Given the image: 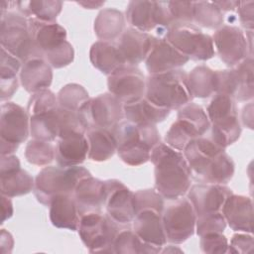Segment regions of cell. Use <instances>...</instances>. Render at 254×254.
<instances>
[{
    "label": "cell",
    "instance_id": "4fadbf2b",
    "mask_svg": "<svg viewBox=\"0 0 254 254\" xmlns=\"http://www.w3.org/2000/svg\"><path fill=\"white\" fill-rule=\"evenodd\" d=\"M126 19L132 28L144 33L156 28L166 30L172 25L167 1H130Z\"/></svg>",
    "mask_w": 254,
    "mask_h": 254
},
{
    "label": "cell",
    "instance_id": "ee69618b",
    "mask_svg": "<svg viewBox=\"0 0 254 254\" xmlns=\"http://www.w3.org/2000/svg\"><path fill=\"white\" fill-rule=\"evenodd\" d=\"M58 107L59 104L56 94L50 89H44L31 95L27 105V112L31 117L36 114L54 110Z\"/></svg>",
    "mask_w": 254,
    "mask_h": 254
},
{
    "label": "cell",
    "instance_id": "d6a6232c",
    "mask_svg": "<svg viewBox=\"0 0 254 254\" xmlns=\"http://www.w3.org/2000/svg\"><path fill=\"white\" fill-rule=\"evenodd\" d=\"M216 83V70L206 65H197L188 73V87L192 98H207L215 94Z\"/></svg>",
    "mask_w": 254,
    "mask_h": 254
},
{
    "label": "cell",
    "instance_id": "816d5d0a",
    "mask_svg": "<svg viewBox=\"0 0 254 254\" xmlns=\"http://www.w3.org/2000/svg\"><path fill=\"white\" fill-rule=\"evenodd\" d=\"M2 198V219H1V223H3L5 220H7L8 218H10L13 214V204L11 201V197H8L6 195L1 196Z\"/></svg>",
    "mask_w": 254,
    "mask_h": 254
},
{
    "label": "cell",
    "instance_id": "3957f363",
    "mask_svg": "<svg viewBox=\"0 0 254 254\" xmlns=\"http://www.w3.org/2000/svg\"><path fill=\"white\" fill-rule=\"evenodd\" d=\"M145 98L153 104L168 110H179L191 101L188 87V73L178 68L175 70L149 74L146 78Z\"/></svg>",
    "mask_w": 254,
    "mask_h": 254
},
{
    "label": "cell",
    "instance_id": "7402d4cb",
    "mask_svg": "<svg viewBox=\"0 0 254 254\" xmlns=\"http://www.w3.org/2000/svg\"><path fill=\"white\" fill-rule=\"evenodd\" d=\"M87 155L88 142L85 133L72 132L58 138L55 146V159L59 166H80Z\"/></svg>",
    "mask_w": 254,
    "mask_h": 254
},
{
    "label": "cell",
    "instance_id": "83f0119b",
    "mask_svg": "<svg viewBox=\"0 0 254 254\" xmlns=\"http://www.w3.org/2000/svg\"><path fill=\"white\" fill-rule=\"evenodd\" d=\"M89 60L95 68L106 75L127 65L114 42H95L90 48Z\"/></svg>",
    "mask_w": 254,
    "mask_h": 254
},
{
    "label": "cell",
    "instance_id": "2e32d148",
    "mask_svg": "<svg viewBox=\"0 0 254 254\" xmlns=\"http://www.w3.org/2000/svg\"><path fill=\"white\" fill-rule=\"evenodd\" d=\"M1 194L15 197L29 193L34 189L35 180L21 168L19 159L12 155L1 156Z\"/></svg>",
    "mask_w": 254,
    "mask_h": 254
},
{
    "label": "cell",
    "instance_id": "e0dca14e",
    "mask_svg": "<svg viewBox=\"0 0 254 254\" xmlns=\"http://www.w3.org/2000/svg\"><path fill=\"white\" fill-rule=\"evenodd\" d=\"M233 193L225 185L199 183L190 186L187 197L191 202L196 216L221 211L226 198Z\"/></svg>",
    "mask_w": 254,
    "mask_h": 254
},
{
    "label": "cell",
    "instance_id": "b9f144b4",
    "mask_svg": "<svg viewBox=\"0 0 254 254\" xmlns=\"http://www.w3.org/2000/svg\"><path fill=\"white\" fill-rule=\"evenodd\" d=\"M26 160L35 166H48L55 159V146L48 141L32 139L25 148Z\"/></svg>",
    "mask_w": 254,
    "mask_h": 254
},
{
    "label": "cell",
    "instance_id": "ab89813d",
    "mask_svg": "<svg viewBox=\"0 0 254 254\" xmlns=\"http://www.w3.org/2000/svg\"><path fill=\"white\" fill-rule=\"evenodd\" d=\"M223 12L213 2H193L192 23L203 28L218 29L223 25Z\"/></svg>",
    "mask_w": 254,
    "mask_h": 254
},
{
    "label": "cell",
    "instance_id": "e575fe53",
    "mask_svg": "<svg viewBox=\"0 0 254 254\" xmlns=\"http://www.w3.org/2000/svg\"><path fill=\"white\" fill-rule=\"evenodd\" d=\"M205 133L194 123L184 117H178L166 133V144L178 151H184L186 146L193 139Z\"/></svg>",
    "mask_w": 254,
    "mask_h": 254
},
{
    "label": "cell",
    "instance_id": "4dcf8cb0",
    "mask_svg": "<svg viewBox=\"0 0 254 254\" xmlns=\"http://www.w3.org/2000/svg\"><path fill=\"white\" fill-rule=\"evenodd\" d=\"M85 136L88 142L87 158L91 161H107L117 150L116 140L110 129H89L86 131Z\"/></svg>",
    "mask_w": 254,
    "mask_h": 254
},
{
    "label": "cell",
    "instance_id": "9a60e30c",
    "mask_svg": "<svg viewBox=\"0 0 254 254\" xmlns=\"http://www.w3.org/2000/svg\"><path fill=\"white\" fill-rule=\"evenodd\" d=\"M104 207L107 215L120 225H128L136 216L134 192L119 180H107Z\"/></svg>",
    "mask_w": 254,
    "mask_h": 254
},
{
    "label": "cell",
    "instance_id": "d590c367",
    "mask_svg": "<svg viewBox=\"0 0 254 254\" xmlns=\"http://www.w3.org/2000/svg\"><path fill=\"white\" fill-rule=\"evenodd\" d=\"M14 7L26 18H36L45 22H56L62 12L63 2L57 0L14 1Z\"/></svg>",
    "mask_w": 254,
    "mask_h": 254
},
{
    "label": "cell",
    "instance_id": "484cf974",
    "mask_svg": "<svg viewBox=\"0 0 254 254\" xmlns=\"http://www.w3.org/2000/svg\"><path fill=\"white\" fill-rule=\"evenodd\" d=\"M132 222L134 232L144 243L156 247H164L167 243L161 213L151 209L142 210Z\"/></svg>",
    "mask_w": 254,
    "mask_h": 254
},
{
    "label": "cell",
    "instance_id": "60d3db41",
    "mask_svg": "<svg viewBox=\"0 0 254 254\" xmlns=\"http://www.w3.org/2000/svg\"><path fill=\"white\" fill-rule=\"evenodd\" d=\"M59 107L78 112L80 107L89 99L85 88L77 83H68L63 86L57 94Z\"/></svg>",
    "mask_w": 254,
    "mask_h": 254
},
{
    "label": "cell",
    "instance_id": "f35d334b",
    "mask_svg": "<svg viewBox=\"0 0 254 254\" xmlns=\"http://www.w3.org/2000/svg\"><path fill=\"white\" fill-rule=\"evenodd\" d=\"M237 79V92L234 100L248 101L254 95L253 83V57L249 56L232 67Z\"/></svg>",
    "mask_w": 254,
    "mask_h": 254
},
{
    "label": "cell",
    "instance_id": "7a4b0ae2",
    "mask_svg": "<svg viewBox=\"0 0 254 254\" xmlns=\"http://www.w3.org/2000/svg\"><path fill=\"white\" fill-rule=\"evenodd\" d=\"M110 130L116 140L119 158L134 167L147 163L153 148L161 140L156 125H138L122 120Z\"/></svg>",
    "mask_w": 254,
    "mask_h": 254
},
{
    "label": "cell",
    "instance_id": "6da1fadb",
    "mask_svg": "<svg viewBox=\"0 0 254 254\" xmlns=\"http://www.w3.org/2000/svg\"><path fill=\"white\" fill-rule=\"evenodd\" d=\"M150 160L155 167V190L169 200L185 196L192 175L184 154L160 142L153 148Z\"/></svg>",
    "mask_w": 254,
    "mask_h": 254
},
{
    "label": "cell",
    "instance_id": "9c48e42d",
    "mask_svg": "<svg viewBox=\"0 0 254 254\" xmlns=\"http://www.w3.org/2000/svg\"><path fill=\"white\" fill-rule=\"evenodd\" d=\"M123 103L110 92L89 98L78 110L80 120L87 130L111 129L124 118Z\"/></svg>",
    "mask_w": 254,
    "mask_h": 254
},
{
    "label": "cell",
    "instance_id": "ffe728a7",
    "mask_svg": "<svg viewBox=\"0 0 254 254\" xmlns=\"http://www.w3.org/2000/svg\"><path fill=\"white\" fill-rule=\"evenodd\" d=\"M154 36L129 27L124 30L121 36L114 42L127 65L136 66L145 62L152 44Z\"/></svg>",
    "mask_w": 254,
    "mask_h": 254
},
{
    "label": "cell",
    "instance_id": "ac0fdd59",
    "mask_svg": "<svg viewBox=\"0 0 254 254\" xmlns=\"http://www.w3.org/2000/svg\"><path fill=\"white\" fill-rule=\"evenodd\" d=\"M189 61L188 57L179 52L165 38L154 37L145 65L149 74H157L181 68Z\"/></svg>",
    "mask_w": 254,
    "mask_h": 254
},
{
    "label": "cell",
    "instance_id": "d4e9b609",
    "mask_svg": "<svg viewBox=\"0 0 254 254\" xmlns=\"http://www.w3.org/2000/svg\"><path fill=\"white\" fill-rule=\"evenodd\" d=\"M53 80L52 66L43 58H32L24 63L20 69V82L29 93L48 89Z\"/></svg>",
    "mask_w": 254,
    "mask_h": 254
},
{
    "label": "cell",
    "instance_id": "ba28073f",
    "mask_svg": "<svg viewBox=\"0 0 254 254\" xmlns=\"http://www.w3.org/2000/svg\"><path fill=\"white\" fill-rule=\"evenodd\" d=\"M123 226L112 220L107 213L98 211L81 215L77 231L89 252L113 253L115 237Z\"/></svg>",
    "mask_w": 254,
    "mask_h": 254
},
{
    "label": "cell",
    "instance_id": "f546056e",
    "mask_svg": "<svg viewBox=\"0 0 254 254\" xmlns=\"http://www.w3.org/2000/svg\"><path fill=\"white\" fill-rule=\"evenodd\" d=\"M93 28L99 41H116L125 30V17L117 9H102L94 20Z\"/></svg>",
    "mask_w": 254,
    "mask_h": 254
},
{
    "label": "cell",
    "instance_id": "4316f807",
    "mask_svg": "<svg viewBox=\"0 0 254 254\" xmlns=\"http://www.w3.org/2000/svg\"><path fill=\"white\" fill-rule=\"evenodd\" d=\"M50 206V220L58 228L77 230L80 214L73 195L61 194L52 199Z\"/></svg>",
    "mask_w": 254,
    "mask_h": 254
},
{
    "label": "cell",
    "instance_id": "44dd1931",
    "mask_svg": "<svg viewBox=\"0 0 254 254\" xmlns=\"http://www.w3.org/2000/svg\"><path fill=\"white\" fill-rule=\"evenodd\" d=\"M221 212L232 230L252 233L253 202L250 197L231 193L224 201Z\"/></svg>",
    "mask_w": 254,
    "mask_h": 254
},
{
    "label": "cell",
    "instance_id": "277c9868",
    "mask_svg": "<svg viewBox=\"0 0 254 254\" xmlns=\"http://www.w3.org/2000/svg\"><path fill=\"white\" fill-rule=\"evenodd\" d=\"M8 7L7 1L1 3V48L22 63L32 58H43L31 39L28 18L14 7V1Z\"/></svg>",
    "mask_w": 254,
    "mask_h": 254
},
{
    "label": "cell",
    "instance_id": "5bb4252c",
    "mask_svg": "<svg viewBox=\"0 0 254 254\" xmlns=\"http://www.w3.org/2000/svg\"><path fill=\"white\" fill-rule=\"evenodd\" d=\"M107 86L123 104H130L145 96L146 77L137 66L124 65L108 75Z\"/></svg>",
    "mask_w": 254,
    "mask_h": 254
},
{
    "label": "cell",
    "instance_id": "7bdbcfd3",
    "mask_svg": "<svg viewBox=\"0 0 254 254\" xmlns=\"http://www.w3.org/2000/svg\"><path fill=\"white\" fill-rule=\"evenodd\" d=\"M134 205L136 214L146 209L155 210L162 214L165 207L164 197L154 189L139 190L134 192Z\"/></svg>",
    "mask_w": 254,
    "mask_h": 254
},
{
    "label": "cell",
    "instance_id": "8fae6325",
    "mask_svg": "<svg viewBox=\"0 0 254 254\" xmlns=\"http://www.w3.org/2000/svg\"><path fill=\"white\" fill-rule=\"evenodd\" d=\"M1 156L12 155L30 135V116L27 109L14 102L1 105Z\"/></svg>",
    "mask_w": 254,
    "mask_h": 254
},
{
    "label": "cell",
    "instance_id": "8d00e7d4",
    "mask_svg": "<svg viewBox=\"0 0 254 254\" xmlns=\"http://www.w3.org/2000/svg\"><path fill=\"white\" fill-rule=\"evenodd\" d=\"M0 87L1 100H7L17 91L19 81L17 73L20 71L22 62L1 48V64H0Z\"/></svg>",
    "mask_w": 254,
    "mask_h": 254
},
{
    "label": "cell",
    "instance_id": "db71d44e",
    "mask_svg": "<svg viewBox=\"0 0 254 254\" xmlns=\"http://www.w3.org/2000/svg\"><path fill=\"white\" fill-rule=\"evenodd\" d=\"M222 12L233 11L236 9L239 1H214L213 2Z\"/></svg>",
    "mask_w": 254,
    "mask_h": 254
},
{
    "label": "cell",
    "instance_id": "f907efd6",
    "mask_svg": "<svg viewBox=\"0 0 254 254\" xmlns=\"http://www.w3.org/2000/svg\"><path fill=\"white\" fill-rule=\"evenodd\" d=\"M253 6V1H239L236 7L240 24L248 31H252L254 27Z\"/></svg>",
    "mask_w": 254,
    "mask_h": 254
},
{
    "label": "cell",
    "instance_id": "c3c4849f",
    "mask_svg": "<svg viewBox=\"0 0 254 254\" xmlns=\"http://www.w3.org/2000/svg\"><path fill=\"white\" fill-rule=\"evenodd\" d=\"M44 59L52 67L62 68L72 63L74 59V51L71 44L66 41L61 48L47 55Z\"/></svg>",
    "mask_w": 254,
    "mask_h": 254
},
{
    "label": "cell",
    "instance_id": "30bf717a",
    "mask_svg": "<svg viewBox=\"0 0 254 254\" xmlns=\"http://www.w3.org/2000/svg\"><path fill=\"white\" fill-rule=\"evenodd\" d=\"M196 214L188 197L182 196L164 207L162 222L167 242L181 244L195 231Z\"/></svg>",
    "mask_w": 254,
    "mask_h": 254
},
{
    "label": "cell",
    "instance_id": "f1b7e54d",
    "mask_svg": "<svg viewBox=\"0 0 254 254\" xmlns=\"http://www.w3.org/2000/svg\"><path fill=\"white\" fill-rule=\"evenodd\" d=\"M124 118L138 125H156L164 121L170 114V110L161 108L147 98L123 105Z\"/></svg>",
    "mask_w": 254,
    "mask_h": 254
},
{
    "label": "cell",
    "instance_id": "5b68a950",
    "mask_svg": "<svg viewBox=\"0 0 254 254\" xmlns=\"http://www.w3.org/2000/svg\"><path fill=\"white\" fill-rule=\"evenodd\" d=\"M88 176H91L89 171L81 166H48L43 168L35 178L33 191L39 202L49 206L57 195H72L78 182Z\"/></svg>",
    "mask_w": 254,
    "mask_h": 254
},
{
    "label": "cell",
    "instance_id": "1f68e13d",
    "mask_svg": "<svg viewBox=\"0 0 254 254\" xmlns=\"http://www.w3.org/2000/svg\"><path fill=\"white\" fill-rule=\"evenodd\" d=\"M234 170L235 165L233 160L223 151L212 158L195 179L205 184L226 185L232 179Z\"/></svg>",
    "mask_w": 254,
    "mask_h": 254
},
{
    "label": "cell",
    "instance_id": "7dc6e473",
    "mask_svg": "<svg viewBox=\"0 0 254 254\" xmlns=\"http://www.w3.org/2000/svg\"><path fill=\"white\" fill-rule=\"evenodd\" d=\"M199 240V246L204 253H227L228 240L220 232L203 234Z\"/></svg>",
    "mask_w": 254,
    "mask_h": 254
},
{
    "label": "cell",
    "instance_id": "8992f818",
    "mask_svg": "<svg viewBox=\"0 0 254 254\" xmlns=\"http://www.w3.org/2000/svg\"><path fill=\"white\" fill-rule=\"evenodd\" d=\"M206 114L210 122L209 135L223 148L239 139L241 126L234 98L215 93L206 107Z\"/></svg>",
    "mask_w": 254,
    "mask_h": 254
},
{
    "label": "cell",
    "instance_id": "681fc988",
    "mask_svg": "<svg viewBox=\"0 0 254 254\" xmlns=\"http://www.w3.org/2000/svg\"><path fill=\"white\" fill-rule=\"evenodd\" d=\"M253 248V237L251 233H236L230 239L227 253H249Z\"/></svg>",
    "mask_w": 254,
    "mask_h": 254
},
{
    "label": "cell",
    "instance_id": "836d02e7",
    "mask_svg": "<svg viewBox=\"0 0 254 254\" xmlns=\"http://www.w3.org/2000/svg\"><path fill=\"white\" fill-rule=\"evenodd\" d=\"M59 107L30 117V135L33 139L53 142L60 134Z\"/></svg>",
    "mask_w": 254,
    "mask_h": 254
},
{
    "label": "cell",
    "instance_id": "f6af8a7d",
    "mask_svg": "<svg viewBox=\"0 0 254 254\" xmlns=\"http://www.w3.org/2000/svg\"><path fill=\"white\" fill-rule=\"evenodd\" d=\"M226 227V221L221 211L196 216L195 231L198 236L211 232L222 233Z\"/></svg>",
    "mask_w": 254,
    "mask_h": 254
},
{
    "label": "cell",
    "instance_id": "603a6c76",
    "mask_svg": "<svg viewBox=\"0 0 254 254\" xmlns=\"http://www.w3.org/2000/svg\"><path fill=\"white\" fill-rule=\"evenodd\" d=\"M79 214L101 211L105 200V184L92 176L81 179L73 191Z\"/></svg>",
    "mask_w": 254,
    "mask_h": 254
},
{
    "label": "cell",
    "instance_id": "52a82bcc",
    "mask_svg": "<svg viewBox=\"0 0 254 254\" xmlns=\"http://www.w3.org/2000/svg\"><path fill=\"white\" fill-rule=\"evenodd\" d=\"M164 38L192 61H207L215 54L212 38L192 23L171 25L165 30Z\"/></svg>",
    "mask_w": 254,
    "mask_h": 254
},
{
    "label": "cell",
    "instance_id": "d6986e66",
    "mask_svg": "<svg viewBox=\"0 0 254 254\" xmlns=\"http://www.w3.org/2000/svg\"><path fill=\"white\" fill-rule=\"evenodd\" d=\"M31 39L43 58L61 48L66 42V31L57 22H45L28 18Z\"/></svg>",
    "mask_w": 254,
    "mask_h": 254
},
{
    "label": "cell",
    "instance_id": "cb8c5ba5",
    "mask_svg": "<svg viewBox=\"0 0 254 254\" xmlns=\"http://www.w3.org/2000/svg\"><path fill=\"white\" fill-rule=\"evenodd\" d=\"M223 151H225V148L212 139L209 134H204L201 137L191 140L183 152L191 171V175L196 178L202 172L205 165Z\"/></svg>",
    "mask_w": 254,
    "mask_h": 254
},
{
    "label": "cell",
    "instance_id": "74e56055",
    "mask_svg": "<svg viewBox=\"0 0 254 254\" xmlns=\"http://www.w3.org/2000/svg\"><path fill=\"white\" fill-rule=\"evenodd\" d=\"M163 247H156L144 243L131 228L122 227L113 243V253H161Z\"/></svg>",
    "mask_w": 254,
    "mask_h": 254
},
{
    "label": "cell",
    "instance_id": "7c38bea8",
    "mask_svg": "<svg viewBox=\"0 0 254 254\" xmlns=\"http://www.w3.org/2000/svg\"><path fill=\"white\" fill-rule=\"evenodd\" d=\"M252 35L247 37L240 28L234 25H222L216 29L212 38L213 46L219 59L230 67L252 56Z\"/></svg>",
    "mask_w": 254,
    "mask_h": 254
},
{
    "label": "cell",
    "instance_id": "bcb514c9",
    "mask_svg": "<svg viewBox=\"0 0 254 254\" xmlns=\"http://www.w3.org/2000/svg\"><path fill=\"white\" fill-rule=\"evenodd\" d=\"M172 25L176 23H192L193 1H167Z\"/></svg>",
    "mask_w": 254,
    "mask_h": 254
},
{
    "label": "cell",
    "instance_id": "f5cc1de1",
    "mask_svg": "<svg viewBox=\"0 0 254 254\" xmlns=\"http://www.w3.org/2000/svg\"><path fill=\"white\" fill-rule=\"evenodd\" d=\"M253 104L252 102H250L248 105L244 106L243 108V112H242V121L243 124L248 127L249 129H252L253 127Z\"/></svg>",
    "mask_w": 254,
    "mask_h": 254
},
{
    "label": "cell",
    "instance_id": "11a10c76",
    "mask_svg": "<svg viewBox=\"0 0 254 254\" xmlns=\"http://www.w3.org/2000/svg\"><path fill=\"white\" fill-rule=\"evenodd\" d=\"M76 3L85 9H97L104 4V1H82Z\"/></svg>",
    "mask_w": 254,
    "mask_h": 254
}]
</instances>
